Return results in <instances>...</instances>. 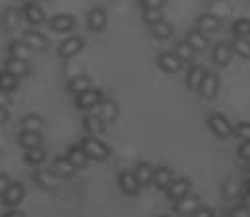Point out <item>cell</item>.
I'll return each instance as SVG.
<instances>
[{
	"label": "cell",
	"mask_w": 250,
	"mask_h": 217,
	"mask_svg": "<svg viewBox=\"0 0 250 217\" xmlns=\"http://www.w3.org/2000/svg\"><path fill=\"white\" fill-rule=\"evenodd\" d=\"M80 145L83 147V151L87 153V157L93 159V161H107V159L111 157V149L103 144L101 140H97L95 136L83 138Z\"/></svg>",
	"instance_id": "1"
},
{
	"label": "cell",
	"mask_w": 250,
	"mask_h": 217,
	"mask_svg": "<svg viewBox=\"0 0 250 217\" xmlns=\"http://www.w3.org/2000/svg\"><path fill=\"white\" fill-rule=\"evenodd\" d=\"M208 126H209V130H211L217 138H221V140H225V138H229V136L235 134L233 124H231L223 115H219V113L209 115V118H208Z\"/></svg>",
	"instance_id": "2"
},
{
	"label": "cell",
	"mask_w": 250,
	"mask_h": 217,
	"mask_svg": "<svg viewBox=\"0 0 250 217\" xmlns=\"http://www.w3.org/2000/svg\"><path fill=\"white\" fill-rule=\"evenodd\" d=\"M33 180L37 182V186H41L43 190H57L61 184V177L55 171H47V169H39L33 175Z\"/></svg>",
	"instance_id": "3"
},
{
	"label": "cell",
	"mask_w": 250,
	"mask_h": 217,
	"mask_svg": "<svg viewBox=\"0 0 250 217\" xmlns=\"http://www.w3.org/2000/svg\"><path fill=\"white\" fill-rule=\"evenodd\" d=\"M103 99H105V97H103V91L91 87V89H87V91L76 95V107L82 109V111H85V109H95Z\"/></svg>",
	"instance_id": "4"
},
{
	"label": "cell",
	"mask_w": 250,
	"mask_h": 217,
	"mask_svg": "<svg viewBox=\"0 0 250 217\" xmlns=\"http://www.w3.org/2000/svg\"><path fill=\"white\" fill-rule=\"evenodd\" d=\"M83 51V39L82 37H68L64 39L62 43L59 45V57L68 60V59H74L76 55H80Z\"/></svg>",
	"instance_id": "5"
},
{
	"label": "cell",
	"mask_w": 250,
	"mask_h": 217,
	"mask_svg": "<svg viewBox=\"0 0 250 217\" xmlns=\"http://www.w3.org/2000/svg\"><path fill=\"white\" fill-rule=\"evenodd\" d=\"M49 25L57 33H68V31H72L76 27V18L70 16V14H57V16H53L49 20Z\"/></svg>",
	"instance_id": "6"
},
{
	"label": "cell",
	"mask_w": 250,
	"mask_h": 217,
	"mask_svg": "<svg viewBox=\"0 0 250 217\" xmlns=\"http://www.w3.org/2000/svg\"><path fill=\"white\" fill-rule=\"evenodd\" d=\"M200 95L204 99H213L219 91V78L213 72H206L204 79H202V85H200Z\"/></svg>",
	"instance_id": "7"
},
{
	"label": "cell",
	"mask_w": 250,
	"mask_h": 217,
	"mask_svg": "<svg viewBox=\"0 0 250 217\" xmlns=\"http://www.w3.org/2000/svg\"><path fill=\"white\" fill-rule=\"evenodd\" d=\"M157 64H159V68H161L163 72L177 74L181 70V66H183V60H181L175 53H161V55L157 57Z\"/></svg>",
	"instance_id": "8"
},
{
	"label": "cell",
	"mask_w": 250,
	"mask_h": 217,
	"mask_svg": "<svg viewBox=\"0 0 250 217\" xmlns=\"http://www.w3.org/2000/svg\"><path fill=\"white\" fill-rule=\"evenodd\" d=\"M105 25H107V12L103 8H93L87 14V27H89V31L99 33V31L105 29Z\"/></svg>",
	"instance_id": "9"
},
{
	"label": "cell",
	"mask_w": 250,
	"mask_h": 217,
	"mask_svg": "<svg viewBox=\"0 0 250 217\" xmlns=\"http://www.w3.org/2000/svg\"><path fill=\"white\" fill-rule=\"evenodd\" d=\"M23 18H25V21L27 23H31V25H41L43 21H45V12H43V8L39 6V4H35V2H27L25 6H23Z\"/></svg>",
	"instance_id": "10"
},
{
	"label": "cell",
	"mask_w": 250,
	"mask_h": 217,
	"mask_svg": "<svg viewBox=\"0 0 250 217\" xmlns=\"http://www.w3.org/2000/svg\"><path fill=\"white\" fill-rule=\"evenodd\" d=\"M95 109H97L95 115H99L105 122H111V120H115L119 117V105L113 99H103Z\"/></svg>",
	"instance_id": "11"
},
{
	"label": "cell",
	"mask_w": 250,
	"mask_h": 217,
	"mask_svg": "<svg viewBox=\"0 0 250 217\" xmlns=\"http://www.w3.org/2000/svg\"><path fill=\"white\" fill-rule=\"evenodd\" d=\"M23 194H25V190H23V186H21L20 182L10 184L8 190L2 194V202H4L8 208H16V206L23 200Z\"/></svg>",
	"instance_id": "12"
},
{
	"label": "cell",
	"mask_w": 250,
	"mask_h": 217,
	"mask_svg": "<svg viewBox=\"0 0 250 217\" xmlns=\"http://www.w3.org/2000/svg\"><path fill=\"white\" fill-rule=\"evenodd\" d=\"M119 186H121V190H123L125 194H128V196H134V194L140 190V182H138L136 175L130 173V171H123V173L119 175Z\"/></svg>",
	"instance_id": "13"
},
{
	"label": "cell",
	"mask_w": 250,
	"mask_h": 217,
	"mask_svg": "<svg viewBox=\"0 0 250 217\" xmlns=\"http://www.w3.org/2000/svg\"><path fill=\"white\" fill-rule=\"evenodd\" d=\"M200 208V202H198V198L196 196H183L181 200H177V204H175V210H177V214L179 216H185V217H190L196 210Z\"/></svg>",
	"instance_id": "14"
},
{
	"label": "cell",
	"mask_w": 250,
	"mask_h": 217,
	"mask_svg": "<svg viewBox=\"0 0 250 217\" xmlns=\"http://www.w3.org/2000/svg\"><path fill=\"white\" fill-rule=\"evenodd\" d=\"M21 16H23V14H21L20 10H16V8H6V10L2 12V16H0L4 29H8V31L18 29L20 23H21Z\"/></svg>",
	"instance_id": "15"
},
{
	"label": "cell",
	"mask_w": 250,
	"mask_h": 217,
	"mask_svg": "<svg viewBox=\"0 0 250 217\" xmlns=\"http://www.w3.org/2000/svg\"><path fill=\"white\" fill-rule=\"evenodd\" d=\"M221 27V20L213 14H202L198 18V29L204 33H215Z\"/></svg>",
	"instance_id": "16"
},
{
	"label": "cell",
	"mask_w": 250,
	"mask_h": 217,
	"mask_svg": "<svg viewBox=\"0 0 250 217\" xmlns=\"http://www.w3.org/2000/svg\"><path fill=\"white\" fill-rule=\"evenodd\" d=\"M23 41L29 45L31 51H45L49 47V39L39 31H27L23 35Z\"/></svg>",
	"instance_id": "17"
},
{
	"label": "cell",
	"mask_w": 250,
	"mask_h": 217,
	"mask_svg": "<svg viewBox=\"0 0 250 217\" xmlns=\"http://www.w3.org/2000/svg\"><path fill=\"white\" fill-rule=\"evenodd\" d=\"M83 128L91 134V136H99V134H103L105 132V120L99 117V115H87L85 118H83Z\"/></svg>",
	"instance_id": "18"
},
{
	"label": "cell",
	"mask_w": 250,
	"mask_h": 217,
	"mask_svg": "<svg viewBox=\"0 0 250 217\" xmlns=\"http://www.w3.org/2000/svg\"><path fill=\"white\" fill-rule=\"evenodd\" d=\"M231 55H233V47L227 43H219L213 49V62L217 66H227L231 60Z\"/></svg>",
	"instance_id": "19"
},
{
	"label": "cell",
	"mask_w": 250,
	"mask_h": 217,
	"mask_svg": "<svg viewBox=\"0 0 250 217\" xmlns=\"http://www.w3.org/2000/svg\"><path fill=\"white\" fill-rule=\"evenodd\" d=\"M4 70H8L10 74H14L16 78H23V76H27V74H29V66H27V60H21V59H14V57H10V59L6 60Z\"/></svg>",
	"instance_id": "20"
},
{
	"label": "cell",
	"mask_w": 250,
	"mask_h": 217,
	"mask_svg": "<svg viewBox=\"0 0 250 217\" xmlns=\"http://www.w3.org/2000/svg\"><path fill=\"white\" fill-rule=\"evenodd\" d=\"M188 190H190V182L185 178H179V180H173L167 188V196L171 200H181L183 196H187Z\"/></svg>",
	"instance_id": "21"
},
{
	"label": "cell",
	"mask_w": 250,
	"mask_h": 217,
	"mask_svg": "<svg viewBox=\"0 0 250 217\" xmlns=\"http://www.w3.org/2000/svg\"><path fill=\"white\" fill-rule=\"evenodd\" d=\"M134 175H136V178H138L140 186H147V184H151V182H153V175H155V169H153L149 163H140V165L136 167Z\"/></svg>",
	"instance_id": "22"
},
{
	"label": "cell",
	"mask_w": 250,
	"mask_h": 217,
	"mask_svg": "<svg viewBox=\"0 0 250 217\" xmlns=\"http://www.w3.org/2000/svg\"><path fill=\"white\" fill-rule=\"evenodd\" d=\"M18 144L23 149H31V147H39L43 144V138L39 132H29V130H21V134L18 136Z\"/></svg>",
	"instance_id": "23"
},
{
	"label": "cell",
	"mask_w": 250,
	"mask_h": 217,
	"mask_svg": "<svg viewBox=\"0 0 250 217\" xmlns=\"http://www.w3.org/2000/svg\"><path fill=\"white\" fill-rule=\"evenodd\" d=\"M173 182V171L169 167H159L155 169V175H153V184L161 190H167L169 184Z\"/></svg>",
	"instance_id": "24"
},
{
	"label": "cell",
	"mask_w": 250,
	"mask_h": 217,
	"mask_svg": "<svg viewBox=\"0 0 250 217\" xmlns=\"http://www.w3.org/2000/svg\"><path fill=\"white\" fill-rule=\"evenodd\" d=\"M53 171L59 175V177H62V178H68V177H72L74 173H76V167L70 163V159L66 157V155H61V157H57L55 159V165H53Z\"/></svg>",
	"instance_id": "25"
},
{
	"label": "cell",
	"mask_w": 250,
	"mask_h": 217,
	"mask_svg": "<svg viewBox=\"0 0 250 217\" xmlns=\"http://www.w3.org/2000/svg\"><path fill=\"white\" fill-rule=\"evenodd\" d=\"M87 89H91V78H87V76H76L68 81V91L74 95H80Z\"/></svg>",
	"instance_id": "26"
},
{
	"label": "cell",
	"mask_w": 250,
	"mask_h": 217,
	"mask_svg": "<svg viewBox=\"0 0 250 217\" xmlns=\"http://www.w3.org/2000/svg\"><path fill=\"white\" fill-rule=\"evenodd\" d=\"M8 51H10V57H14V59L27 60L31 57V49H29V45L23 39L21 41H12L10 47H8Z\"/></svg>",
	"instance_id": "27"
},
{
	"label": "cell",
	"mask_w": 250,
	"mask_h": 217,
	"mask_svg": "<svg viewBox=\"0 0 250 217\" xmlns=\"http://www.w3.org/2000/svg\"><path fill=\"white\" fill-rule=\"evenodd\" d=\"M66 157L70 159V163H72L76 169L85 167V163H87V159H89L82 145H74V147H70V149H68V153H66Z\"/></svg>",
	"instance_id": "28"
},
{
	"label": "cell",
	"mask_w": 250,
	"mask_h": 217,
	"mask_svg": "<svg viewBox=\"0 0 250 217\" xmlns=\"http://www.w3.org/2000/svg\"><path fill=\"white\" fill-rule=\"evenodd\" d=\"M204 68L202 66H192L187 74V85L188 89H192V91H198L200 89V85H202V79H204Z\"/></svg>",
	"instance_id": "29"
},
{
	"label": "cell",
	"mask_w": 250,
	"mask_h": 217,
	"mask_svg": "<svg viewBox=\"0 0 250 217\" xmlns=\"http://www.w3.org/2000/svg\"><path fill=\"white\" fill-rule=\"evenodd\" d=\"M45 159H47V153H45V149H43L41 145H39V147L25 149V163H27V165L37 167V165H41Z\"/></svg>",
	"instance_id": "30"
},
{
	"label": "cell",
	"mask_w": 250,
	"mask_h": 217,
	"mask_svg": "<svg viewBox=\"0 0 250 217\" xmlns=\"http://www.w3.org/2000/svg\"><path fill=\"white\" fill-rule=\"evenodd\" d=\"M187 43L194 47V51H204L208 47V37L204 35V31L196 29V31H190L187 35Z\"/></svg>",
	"instance_id": "31"
},
{
	"label": "cell",
	"mask_w": 250,
	"mask_h": 217,
	"mask_svg": "<svg viewBox=\"0 0 250 217\" xmlns=\"http://www.w3.org/2000/svg\"><path fill=\"white\" fill-rule=\"evenodd\" d=\"M151 33H153L155 39L167 41V39H171V35H173V27H171L167 21H159V23L151 25Z\"/></svg>",
	"instance_id": "32"
},
{
	"label": "cell",
	"mask_w": 250,
	"mask_h": 217,
	"mask_svg": "<svg viewBox=\"0 0 250 217\" xmlns=\"http://www.w3.org/2000/svg\"><path fill=\"white\" fill-rule=\"evenodd\" d=\"M175 55H177L183 62H192L194 57H196V51H194L192 45H188L187 41H183V43H179V45L175 47Z\"/></svg>",
	"instance_id": "33"
},
{
	"label": "cell",
	"mask_w": 250,
	"mask_h": 217,
	"mask_svg": "<svg viewBox=\"0 0 250 217\" xmlns=\"http://www.w3.org/2000/svg\"><path fill=\"white\" fill-rule=\"evenodd\" d=\"M21 128L29 132H39L43 128V118L39 115H27L21 118Z\"/></svg>",
	"instance_id": "34"
},
{
	"label": "cell",
	"mask_w": 250,
	"mask_h": 217,
	"mask_svg": "<svg viewBox=\"0 0 250 217\" xmlns=\"http://www.w3.org/2000/svg\"><path fill=\"white\" fill-rule=\"evenodd\" d=\"M18 79H20V78H16L14 74H10L8 70H2V72H0V89L6 91V93L14 91V89L18 87Z\"/></svg>",
	"instance_id": "35"
},
{
	"label": "cell",
	"mask_w": 250,
	"mask_h": 217,
	"mask_svg": "<svg viewBox=\"0 0 250 217\" xmlns=\"http://www.w3.org/2000/svg\"><path fill=\"white\" fill-rule=\"evenodd\" d=\"M231 47L241 59H250V41L247 37H237Z\"/></svg>",
	"instance_id": "36"
},
{
	"label": "cell",
	"mask_w": 250,
	"mask_h": 217,
	"mask_svg": "<svg viewBox=\"0 0 250 217\" xmlns=\"http://www.w3.org/2000/svg\"><path fill=\"white\" fill-rule=\"evenodd\" d=\"M233 33L237 35V37H250V20L247 18H241V20H237L235 23H233Z\"/></svg>",
	"instance_id": "37"
},
{
	"label": "cell",
	"mask_w": 250,
	"mask_h": 217,
	"mask_svg": "<svg viewBox=\"0 0 250 217\" xmlns=\"http://www.w3.org/2000/svg\"><path fill=\"white\" fill-rule=\"evenodd\" d=\"M142 18H144V21L147 25H155V23L163 21V12L161 10H144Z\"/></svg>",
	"instance_id": "38"
},
{
	"label": "cell",
	"mask_w": 250,
	"mask_h": 217,
	"mask_svg": "<svg viewBox=\"0 0 250 217\" xmlns=\"http://www.w3.org/2000/svg\"><path fill=\"white\" fill-rule=\"evenodd\" d=\"M223 194H225V198H229V200H235V198H239L241 196V184L239 182H227L225 186H223Z\"/></svg>",
	"instance_id": "39"
},
{
	"label": "cell",
	"mask_w": 250,
	"mask_h": 217,
	"mask_svg": "<svg viewBox=\"0 0 250 217\" xmlns=\"http://www.w3.org/2000/svg\"><path fill=\"white\" fill-rule=\"evenodd\" d=\"M235 134H237L243 142L250 140V122H241V124H237V126H235Z\"/></svg>",
	"instance_id": "40"
},
{
	"label": "cell",
	"mask_w": 250,
	"mask_h": 217,
	"mask_svg": "<svg viewBox=\"0 0 250 217\" xmlns=\"http://www.w3.org/2000/svg\"><path fill=\"white\" fill-rule=\"evenodd\" d=\"M140 6L144 10H161L165 6V0H140Z\"/></svg>",
	"instance_id": "41"
},
{
	"label": "cell",
	"mask_w": 250,
	"mask_h": 217,
	"mask_svg": "<svg viewBox=\"0 0 250 217\" xmlns=\"http://www.w3.org/2000/svg\"><path fill=\"white\" fill-rule=\"evenodd\" d=\"M231 216L233 217H250V208L247 206H237L231 210Z\"/></svg>",
	"instance_id": "42"
},
{
	"label": "cell",
	"mask_w": 250,
	"mask_h": 217,
	"mask_svg": "<svg viewBox=\"0 0 250 217\" xmlns=\"http://www.w3.org/2000/svg\"><path fill=\"white\" fill-rule=\"evenodd\" d=\"M239 157L241 159H247V161L250 159V140L241 144V147H239Z\"/></svg>",
	"instance_id": "43"
},
{
	"label": "cell",
	"mask_w": 250,
	"mask_h": 217,
	"mask_svg": "<svg viewBox=\"0 0 250 217\" xmlns=\"http://www.w3.org/2000/svg\"><path fill=\"white\" fill-rule=\"evenodd\" d=\"M190 217H213V210H209V208H198Z\"/></svg>",
	"instance_id": "44"
},
{
	"label": "cell",
	"mask_w": 250,
	"mask_h": 217,
	"mask_svg": "<svg viewBox=\"0 0 250 217\" xmlns=\"http://www.w3.org/2000/svg\"><path fill=\"white\" fill-rule=\"evenodd\" d=\"M10 184H12V182H10V177H8V175H0V196L8 190Z\"/></svg>",
	"instance_id": "45"
},
{
	"label": "cell",
	"mask_w": 250,
	"mask_h": 217,
	"mask_svg": "<svg viewBox=\"0 0 250 217\" xmlns=\"http://www.w3.org/2000/svg\"><path fill=\"white\" fill-rule=\"evenodd\" d=\"M8 105H10V97L6 91L0 89V107H8Z\"/></svg>",
	"instance_id": "46"
},
{
	"label": "cell",
	"mask_w": 250,
	"mask_h": 217,
	"mask_svg": "<svg viewBox=\"0 0 250 217\" xmlns=\"http://www.w3.org/2000/svg\"><path fill=\"white\" fill-rule=\"evenodd\" d=\"M2 217H25V216H23L21 212H18V210H10L8 214H4Z\"/></svg>",
	"instance_id": "47"
},
{
	"label": "cell",
	"mask_w": 250,
	"mask_h": 217,
	"mask_svg": "<svg viewBox=\"0 0 250 217\" xmlns=\"http://www.w3.org/2000/svg\"><path fill=\"white\" fill-rule=\"evenodd\" d=\"M6 120H8V111H6V107H0V124Z\"/></svg>",
	"instance_id": "48"
},
{
	"label": "cell",
	"mask_w": 250,
	"mask_h": 217,
	"mask_svg": "<svg viewBox=\"0 0 250 217\" xmlns=\"http://www.w3.org/2000/svg\"><path fill=\"white\" fill-rule=\"evenodd\" d=\"M245 206L247 208H250V192L247 190V194H245Z\"/></svg>",
	"instance_id": "49"
},
{
	"label": "cell",
	"mask_w": 250,
	"mask_h": 217,
	"mask_svg": "<svg viewBox=\"0 0 250 217\" xmlns=\"http://www.w3.org/2000/svg\"><path fill=\"white\" fill-rule=\"evenodd\" d=\"M247 171H250V159L247 161Z\"/></svg>",
	"instance_id": "50"
},
{
	"label": "cell",
	"mask_w": 250,
	"mask_h": 217,
	"mask_svg": "<svg viewBox=\"0 0 250 217\" xmlns=\"http://www.w3.org/2000/svg\"><path fill=\"white\" fill-rule=\"evenodd\" d=\"M247 190H249V192H250V180H249V182H247Z\"/></svg>",
	"instance_id": "51"
},
{
	"label": "cell",
	"mask_w": 250,
	"mask_h": 217,
	"mask_svg": "<svg viewBox=\"0 0 250 217\" xmlns=\"http://www.w3.org/2000/svg\"><path fill=\"white\" fill-rule=\"evenodd\" d=\"M225 217H233V216H231V214H229V216H225Z\"/></svg>",
	"instance_id": "52"
},
{
	"label": "cell",
	"mask_w": 250,
	"mask_h": 217,
	"mask_svg": "<svg viewBox=\"0 0 250 217\" xmlns=\"http://www.w3.org/2000/svg\"><path fill=\"white\" fill-rule=\"evenodd\" d=\"M163 217H165V216H163Z\"/></svg>",
	"instance_id": "53"
}]
</instances>
